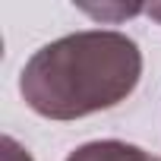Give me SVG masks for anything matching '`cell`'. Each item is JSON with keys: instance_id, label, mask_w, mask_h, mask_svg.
Instances as JSON below:
<instances>
[{"instance_id": "6da1fadb", "label": "cell", "mask_w": 161, "mask_h": 161, "mask_svg": "<svg viewBox=\"0 0 161 161\" xmlns=\"http://www.w3.org/2000/svg\"><path fill=\"white\" fill-rule=\"evenodd\" d=\"M139 76L142 51L130 35L86 29L38 47L19 73V95L47 120H79L126 101Z\"/></svg>"}, {"instance_id": "277c9868", "label": "cell", "mask_w": 161, "mask_h": 161, "mask_svg": "<svg viewBox=\"0 0 161 161\" xmlns=\"http://www.w3.org/2000/svg\"><path fill=\"white\" fill-rule=\"evenodd\" d=\"M3 161H35L13 136H3Z\"/></svg>"}, {"instance_id": "5b68a950", "label": "cell", "mask_w": 161, "mask_h": 161, "mask_svg": "<svg viewBox=\"0 0 161 161\" xmlns=\"http://www.w3.org/2000/svg\"><path fill=\"white\" fill-rule=\"evenodd\" d=\"M145 13H148L152 19H158V22H161V3H152V7H145Z\"/></svg>"}, {"instance_id": "3957f363", "label": "cell", "mask_w": 161, "mask_h": 161, "mask_svg": "<svg viewBox=\"0 0 161 161\" xmlns=\"http://www.w3.org/2000/svg\"><path fill=\"white\" fill-rule=\"evenodd\" d=\"M79 10L101 19V22H120V19H130V16L142 13L145 7H139V3H101V7L98 3H79Z\"/></svg>"}, {"instance_id": "7a4b0ae2", "label": "cell", "mask_w": 161, "mask_h": 161, "mask_svg": "<svg viewBox=\"0 0 161 161\" xmlns=\"http://www.w3.org/2000/svg\"><path fill=\"white\" fill-rule=\"evenodd\" d=\"M66 161H161L158 155L133 145V142H120V139H98V142H86L76 152H69Z\"/></svg>"}]
</instances>
